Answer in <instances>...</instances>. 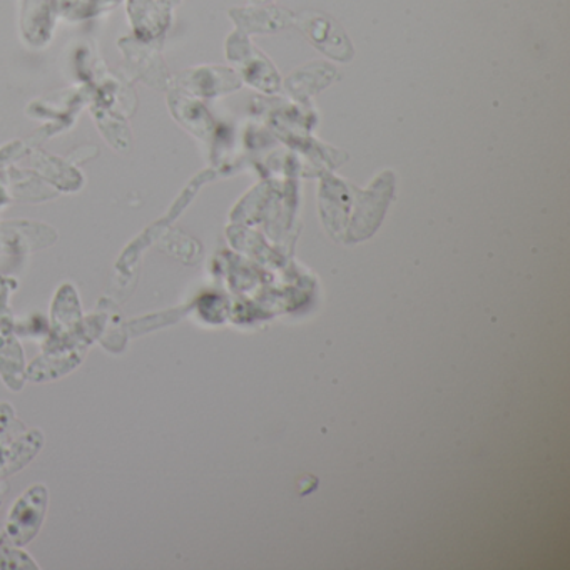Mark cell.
<instances>
[{
	"label": "cell",
	"mask_w": 570,
	"mask_h": 570,
	"mask_svg": "<svg viewBox=\"0 0 570 570\" xmlns=\"http://www.w3.org/2000/svg\"><path fill=\"white\" fill-rule=\"evenodd\" d=\"M46 503H48V495L42 487H36L19 500L8 523L9 537L14 542H29L38 533L45 519Z\"/></svg>",
	"instance_id": "obj_1"
}]
</instances>
